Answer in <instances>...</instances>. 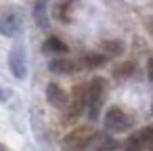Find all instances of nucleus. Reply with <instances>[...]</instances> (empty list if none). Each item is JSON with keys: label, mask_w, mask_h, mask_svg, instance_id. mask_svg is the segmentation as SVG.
<instances>
[{"label": "nucleus", "mask_w": 153, "mask_h": 151, "mask_svg": "<svg viewBox=\"0 0 153 151\" xmlns=\"http://www.w3.org/2000/svg\"><path fill=\"white\" fill-rule=\"evenodd\" d=\"M105 97H107V80L97 76L88 82V115L90 120H97L103 103H105Z\"/></svg>", "instance_id": "f257e3e1"}, {"label": "nucleus", "mask_w": 153, "mask_h": 151, "mask_svg": "<svg viewBox=\"0 0 153 151\" xmlns=\"http://www.w3.org/2000/svg\"><path fill=\"white\" fill-rule=\"evenodd\" d=\"M23 28V15L15 7H0V34L2 36H17Z\"/></svg>", "instance_id": "f03ea898"}, {"label": "nucleus", "mask_w": 153, "mask_h": 151, "mask_svg": "<svg viewBox=\"0 0 153 151\" xmlns=\"http://www.w3.org/2000/svg\"><path fill=\"white\" fill-rule=\"evenodd\" d=\"M134 126V120L130 113H126L122 107H111L107 113H105V128L109 132H128L130 128Z\"/></svg>", "instance_id": "7ed1b4c3"}, {"label": "nucleus", "mask_w": 153, "mask_h": 151, "mask_svg": "<svg viewBox=\"0 0 153 151\" xmlns=\"http://www.w3.org/2000/svg\"><path fill=\"white\" fill-rule=\"evenodd\" d=\"M94 130L90 126H80L76 130H71L69 134H65L63 138V151H84L88 147V143L92 141Z\"/></svg>", "instance_id": "20e7f679"}, {"label": "nucleus", "mask_w": 153, "mask_h": 151, "mask_svg": "<svg viewBox=\"0 0 153 151\" xmlns=\"http://www.w3.org/2000/svg\"><path fill=\"white\" fill-rule=\"evenodd\" d=\"M86 109H88V84L86 86L78 84V86H74V92H71V99L67 105V120L76 122Z\"/></svg>", "instance_id": "39448f33"}, {"label": "nucleus", "mask_w": 153, "mask_h": 151, "mask_svg": "<svg viewBox=\"0 0 153 151\" xmlns=\"http://www.w3.org/2000/svg\"><path fill=\"white\" fill-rule=\"evenodd\" d=\"M48 67H51V71L53 74H76V71H80V69H84V65H82V59H71V57H65V55H61V57H55L51 63H48Z\"/></svg>", "instance_id": "423d86ee"}, {"label": "nucleus", "mask_w": 153, "mask_h": 151, "mask_svg": "<svg viewBox=\"0 0 153 151\" xmlns=\"http://www.w3.org/2000/svg\"><path fill=\"white\" fill-rule=\"evenodd\" d=\"M149 143H153V124L140 128L138 132H134V134L126 141L124 151H143Z\"/></svg>", "instance_id": "0eeeda50"}, {"label": "nucleus", "mask_w": 153, "mask_h": 151, "mask_svg": "<svg viewBox=\"0 0 153 151\" xmlns=\"http://www.w3.org/2000/svg\"><path fill=\"white\" fill-rule=\"evenodd\" d=\"M9 69H11V74L15 78H19V80L25 78L27 65H25V53H23V46L21 44H17L11 51V55H9Z\"/></svg>", "instance_id": "6e6552de"}, {"label": "nucleus", "mask_w": 153, "mask_h": 151, "mask_svg": "<svg viewBox=\"0 0 153 151\" xmlns=\"http://www.w3.org/2000/svg\"><path fill=\"white\" fill-rule=\"evenodd\" d=\"M46 101L57 109H67V105H69V97L65 94V90L59 84H48L46 86Z\"/></svg>", "instance_id": "1a4fd4ad"}, {"label": "nucleus", "mask_w": 153, "mask_h": 151, "mask_svg": "<svg viewBox=\"0 0 153 151\" xmlns=\"http://www.w3.org/2000/svg\"><path fill=\"white\" fill-rule=\"evenodd\" d=\"M84 151H117V143L109 134H94Z\"/></svg>", "instance_id": "9d476101"}, {"label": "nucleus", "mask_w": 153, "mask_h": 151, "mask_svg": "<svg viewBox=\"0 0 153 151\" xmlns=\"http://www.w3.org/2000/svg\"><path fill=\"white\" fill-rule=\"evenodd\" d=\"M42 51H44V53H48V55H65L69 48H67V44H65L61 38L51 36V38H46V40H44Z\"/></svg>", "instance_id": "9b49d317"}, {"label": "nucleus", "mask_w": 153, "mask_h": 151, "mask_svg": "<svg viewBox=\"0 0 153 151\" xmlns=\"http://www.w3.org/2000/svg\"><path fill=\"white\" fill-rule=\"evenodd\" d=\"M34 17L38 21V28H48V0H36L34 4Z\"/></svg>", "instance_id": "f8f14e48"}, {"label": "nucleus", "mask_w": 153, "mask_h": 151, "mask_svg": "<svg viewBox=\"0 0 153 151\" xmlns=\"http://www.w3.org/2000/svg\"><path fill=\"white\" fill-rule=\"evenodd\" d=\"M80 59H82L84 69H97V67H103L107 63V55L105 53H88V55H84Z\"/></svg>", "instance_id": "ddd939ff"}, {"label": "nucleus", "mask_w": 153, "mask_h": 151, "mask_svg": "<svg viewBox=\"0 0 153 151\" xmlns=\"http://www.w3.org/2000/svg\"><path fill=\"white\" fill-rule=\"evenodd\" d=\"M76 0H63L61 2V7H59V17L63 19V21H71V11H74V4Z\"/></svg>", "instance_id": "4468645a"}, {"label": "nucleus", "mask_w": 153, "mask_h": 151, "mask_svg": "<svg viewBox=\"0 0 153 151\" xmlns=\"http://www.w3.org/2000/svg\"><path fill=\"white\" fill-rule=\"evenodd\" d=\"M103 51H105L107 57H111V55H120V53L124 51V44H122V42H115V40H109V42L103 44Z\"/></svg>", "instance_id": "2eb2a0df"}, {"label": "nucleus", "mask_w": 153, "mask_h": 151, "mask_svg": "<svg viewBox=\"0 0 153 151\" xmlns=\"http://www.w3.org/2000/svg\"><path fill=\"white\" fill-rule=\"evenodd\" d=\"M132 69H134V65H132V63H126V65H122V67H117V69H115V76H117V78L130 76V74H132Z\"/></svg>", "instance_id": "dca6fc26"}, {"label": "nucleus", "mask_w": 153, "mask_h": 151, "mask_svg": "<svg viewBox=\"0 0 153 151\" xmlns=\"http://www.w3.org/2000/svg\"><path fill=\"white\" fill-rule=\"evenodd\" d=\"M147 76H149V80L153 82V59L147 61Z\"/></svg>", "instance_id": "f3484780"}, {"label": "nucleus", "mask_w": 153, "mask_h": 151, "mask_svg": "<svg viewBox=\"0 0 153 151\" xmlns=\"http://www.w3.org/2000/svg\"><path fill=\"white\" fill-rule=\"evenodd\" d=\"M0 151H7V149H4V147H2V145H0Z\"/></svg>", "instance_id": "a211bd4d"}, {"label": "nucleus", "mask_w": 153, "mask_h": 151, "mask_svg": "<svg viewBox=\"0 0 153 151\" xmlns=\"http://www.w3.org/2000/svg\"><path fill=\"white\" fill-rule=\"evenodd\" d=\"M151 151H153V147H151Z\"/></svg>", "instance_id": "6ab92c4d"}]
</instances>
